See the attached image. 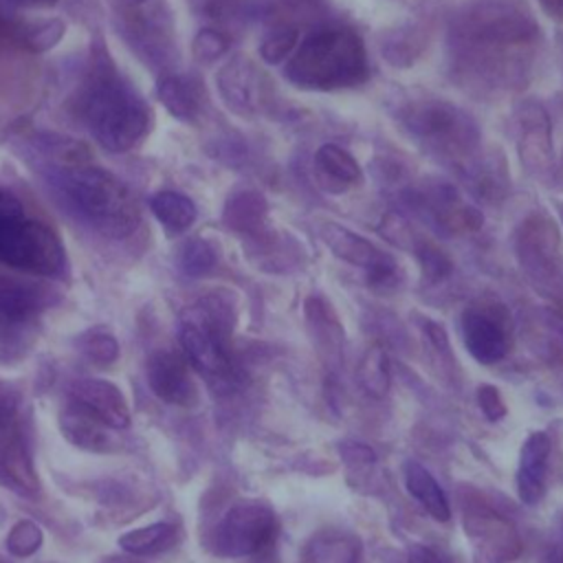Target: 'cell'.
<instances>
[{"mask_svg": "<svg viewBox=\"0 0 563 563\" xmlns=\"http://www.w3.org/2000/svg\"><path fill=\"white\" fill-rule=\"evenodd\" d=\"M81 114L108 152L136 147L152 130L154 114L145 99L117 73L108 55L95 59L81 95Z\"/></svg>", "mask_w": 563, "mask_h": 563, "instance_id": "1", "label": "cell"}, {"mask_svg": "<svg viewBox=\"0 0 563 563\" xmlns=\"http://www.w3.org/2000/svg\"><path fill=\"white\" fill-rule=\"evenodd\" d=\"M369 64L361 35L347 26L310 31L284 66V77L306 90L352 88L367 79Z\"/></svg>", "mask_w": 563, "mask_h": 563, "instance_id": "2", "label": "cell"}, {"mask_svg": "<svg viewBox=\"0 0 563 563\" xmlns=\"http://www.w3.org/2000/svg\"><path fill=\"white\" fill-rule=\"evenodd\" d=\"M537 35L539 24L530 11L512 0H479L464 11L455 26V40L466 48V55L473 53L471 64L477 70H499L504 77L510 70L493 53L508 57V51L534 42Z\"/></svg>", "mask_w": 563, "mask_h": 563, "instance_id": "3", "label": "cell"}, {"mask_svg": "<svg viewBox=\"0 0 563 563\" xmlns=\"http://www.w3.org/2000/svg\"><path fill=\"white\" fill-rule=\"evenodd\" d=\"M55 183L73 205V209L108 238H128L141 222L136 198L114 174L81 163L62 165Z\"/></svg>", "mask_w": 563, "mask_h": 563, "instance_id": "4", "label": "cell"}, {"mask_svg": "<svg viewBox=\"0 0 563 563\" xmlns=\"http://www.w3.org/2000/svg\"><path fill=\"white\" fill-rule=\"evenodd\" d=\"M231 328L233 310L229 301L220 297H207L200 306L189 308L180 317L185 358L216 385H229L238 376L229 352Z\"/></svg>", "mask_w": 563, "mask_h": 563, "instance_id": "5", "label": "cell"}, {"mask_svg": "<svg viewBox=\"0 0 563 563\" xmlns=\"http://www.w3.org/2000/svg\"><path fill=\"white\" fill-rule=\"evenodd\" d=\"M400 121L411 136L453 161H468L479 147L477 123L455 103L420 99L400 112Z\"/></svg>", "mask_w": 563, "mask_h": 563, "instance_id": "6", "label": "cell"}, {"mask_svg": "<svg viewBox=\"0 0 563 563\" xmlns=\"http://www.w3.org/2000/svg\"><path fill=\"white\" fill-rule=\"evenodd\" d=\"M0 262L24 273L55 277L66 266V253L48 224L22 211L0 224Z\"/></svg>", "mask_w": 563, "mask_h": 563, "instance_id": "7", "label": "cell"}, {"mask_svg": "<svg viewBox=\"0 0 563 563\" xmlns=\"http://www.w3.org/2000/svg\"><path fill=\"white\" fill-rule=\"evenodd\" d=\"M277 534V517L273 508L260 499H242L233 504L213 530V552L229 559L251 556L266 550Z\"/></svg>", "mask_w": 563, "mask_h": 563, "instance_id": "8", "label": "cell"}, {"mask_svg": "<svg viewBox=\"0 0 563 563\" xmlns=\"http://www.w3.org/2000/svg\"><path fill=\"white\" fill-rule=\"evenodd\" d=\"M464 532L484 563H510L521 552V539L515 526L482 501L464 506Z\"/></svg>", "mask_w": 563, "mask_h": 563, "instance_id": "9", "label": "cell"}, {"mask_svg": "<svg viewBox=\"0 0 563 563\" xmlns=\"http://www.w3.org/2000/svg\"><path fill=\"white\" fill-rule=\"evenodd\" d=\"M321 240L328 244V249L343 262L358 266L365 271L369 284L374 286H394L398 279V266L394 257L378 246H374L367 238L334 224L325 222L321 227Z\"/></svg>", "mask_w": 563, "mask_h": 563, "instance_id": "10", "label": "cell"}, {"mask_svg": "<svg viewBox=\"0 0 563 563\" xmlns=\"http://www.w3.org/2000/svg\"><path fill=\"white\" fill-rule=\"evenodd\" d=\"M466 352L482 365L501 361L510 350V332L497 306H468L460 319Z\"/></svg>", "mask_w": 563, "mask_h": 563, "instance_id": "11", "label": "cell"}, {"mask_svg": "<svg viewBox=\"0 0 563 563\" xmlns=\"http://www.w3.org/2000/svg\"><path fill=\"white\" fill-rule=\"evenodd\" d=\"M517 152L528 174L545 176L552 169V125L543 106L526 101L517 110Z\"/></svg>", "mask_w": 563, "mask_h": 563, "instance_id": "12", "label": "cell"}, {"mask_svg": "<svg viewBox=\"0 0 563 563\" xmlns=\"http://www.w3.org/2000/svg\"><path fill=\"white\" fill-rule=\"evenodd\" d=\"M147 383L154 396L169 405L189 407L196 402V385L189 361L174 350H156L147 361Z\"/></svg>", "mask_w": 563, "mask_h": 563, "instance_id": "13", "label": "cell"}, {"mask_svg": "<svg viewBox=\"0 0 563 563\" xmlns=\"http://www.w3.org/2000/svg\"><path fill=\"white\" fill-rule=\"evenodd\" d=\"M70 400L90 411L110 429L130 424V407L123 391L103 378H79L70 385Z\"/></svg>", "mask_w": 563, "mask_h": 563, "instance_id": "14", "label": "cell"}, {"mask_svg": "<svg viewBox=\"0 0 563 563\" xmlns=\"http://www.w3.org/2000/svg\"><path fill=\"white\" fill-rule=\"evenodd\" d=\"M550 451H552V442L545 431L530 433L519 451L515 484H517V495L526 506H537L543 499Z\"/></svg>", "mask_w": 563, "mask_h": 563, "instance_id": "15", "label": "cell"}, {"mask_svg": "<svg viewBox=\"0 0 563 563\" xmlns=\"http://www.w3.org/2000/svg\"><path fill=\"white\" fill-rule=\"evenodd\" d=\"M59 429L70 444L84 451L108 453L119 446L112 429L103 424L99 418H95L90 411L79 407L77 402H70L68 407L62 409Z\"/></svg>", "mask_w": 563, "mask_h": 563, "instance_id": "16", "label": "cell"}, {"mask_svg": "<svg viewBox=\"0 0 563 563\" xmlns=\"http://www.w3.org/2000/svg\"><path fill=\"white\" fill-rule=\"evenodd\" d=\"M216 81L224 103L231 110L240 114H251L255 110V68L246 57H233L231 62H227L218 73Z\"/></svg>", "mask_w": 563, "mask_h": 563, "instance_id": "17", "label": "cell"}, {"mask_svg": "<svg viewBox=\"0 0 563 563\" xmlns=\"http://www.w3.org/2000/svg\"><path fill=\"white\" fill-rule=\"evenodd\" d=\"M314 176L325 191L341 194L361 180V167L345 147L325 143L314 154Z\"/></svg>", "mask_w": 563, "mask_h": 563, "instance_id": "18", "label": "cell"}, {"mask_svg": "<svg viewBox=\"0 0 563 563\" xmlns=\"http://www.w3.org/2000/svg\"><path fill=\"white\" fill-rule=\"evenodd\" d=\"M402 479H405L407 493L422 506V510L429 517L442 523L451 519L449 499L427 466H422L416 460H407L402 464Z\"/></svg>", "mask_w": 563, "mask_h": 563, "instance_id": "19", "label": "cell"}, {"mask_svg": "<svg viewBox=\"0 0 563 563\" xmlns=\"http://www.w3.org/2000/svg\"><path fill=\"white\" fill-rule=\"evenodd\" d=\"M40 325L35 314L0 312V365H13L29 356L37 343Z\"/></svg>", "mask_w": 563, "mask_h": 563, "instance_id": "20", "label": "cell"}, {"mask_svg": "<svg viewBox=\"0 0 563 563\" xmlns=\"http://www.w3.org/2000/svg\"><path fill=\"white\" fill-rule=\"evenodd\" d=\"M361 543L350 532L319 530L303 545V563H358Z\"/></svg>", "mask_w": 563, "mask_h": 563, "instance_id": "21", "label": "cell"}, {"mask_svg": "<svg viewBox=\"0 0 563 563\" xmlns=\"http://www.w3.org/2000/svg\"><path fill=\"white\" fill-rule=\"evenodd\" d=\"M268 213V202L257 189H235L222 209V220L238 233L255 235L262 231Z\"/></svg>", "mask_w": 563, "mask_h": 563, "instance_id": "22", "label": "cell"}, {"mask_svg": "<svg viewBox=\"0 0 563 563\" xmlns=\"http://www.w3.org/2000/svg\"><path fill=\"white\" fill-rule=\"evenodd\" d=\"M156 97L165 110L180 121H196L200 114V90L198 86L183 75H165L156 86Z\"/></svg>", "mask_w": 563, "mask_h": 563, "instance_id": "23", "label": "cell"}, {"mask_svg": "<svg viewBox=\"0 0 563 563\" xmlns=\"http://www.w3.org/2000/svg\"><path fill=\"white\" fill-rule=\"evenodd\" d=\"M150 209L154 218L169 231V233H183L187 231L198 216V209L194 200L180 191L174 189H161L150 198Z\"/></svg>", "mask_w": 563, "mask_h": 563, "instance_id": "24", "label": "cell"}, {"mask_svg": "<svg viewBox=\"0 0 563 563\" xmlns=\"http://www.w3.org/2000/svg\"><path fill=\"white\" fill-rule=\"evenodd\" d=\"M178 539V530L172 523H150L145 528L130 530L119 537V545L134 556H150L169 550Z\"/></svg>", "mask_w": 563, "mask_h": 563, "instance_id": "25", "label": "cell"}, {"mask_svg": "<svg viewBox=\"0 0 563 563\" xmlns=\"http://www.w3.org/2000/svg\"><path fill=\"white\" fill-rule=\"evenodd\" d=\"M427 37L418 26H400L391 35H385L380 51L387 64L405 68L411 66L424 51Z\"/></svg>", "mask_w": 563, "mask_h": 563, "instance_id": "26", "label": "cell"}, {"mask_svg": "<svg viewBox=\"0 0 563 563\" xmlns=\"http://www.w3.org/2000/svg\"><path fill=\"white\" fill-rule=\"evenodd\" d=\"M66 35V22L59 18H48L40 22L20 20L18 48L26 53H46L55 48Z\"/></svg>", "mask_w": 563, "mask_h": 563, "instance_id": "27", "label": "cell"}, {"mask_svg": "<svg viewBox=\"0 0 563 563\" xmlns=\"http://www.w3.org/2000/svg\"><path fill=\"white\" fill-rule=\"evenodd\" d=\"M358 383L363 391H367L374 398H380L389 389V361L387 354L374 345L365 352L358 365Z\"/></svg>", "mask_w": 563, "mask_h": 563, "instance_id": "28", "label": "cell"}, {"mask_svg": "<svg viewBox=\"0 0 563 563\" xmlns=\"http://www.w3.org/2000/svg\"><path fill=\"white\" fill-rule=\"evenodd\" d=\"M216 262H218V255L213 244L202 238H194L185 242L178 253V266L189 277L207 275L216 266Z\"/></svg>", "mask_w": 563, "mask_h": 563, "instance_id": "29", "label": "cell"}, {"mask_svg": "<svg viewBox=\"0 0 563 563\" xmlns=\"http://www.w3.org/2000/svg\"><path fill=\"white\" fill-rule=\"evenodd\" d=\"M299 44V31L295 26H279L275 31H271L262 42H260V57L268 64V66H277L282 62H286L295 48Z\"/></svg>", "mask_w": 563, "mask_h": 563, "instance_id": "30", "label": "cell"}, {"mask_svg": "<svg viewBox=\"0 0 563 563\" xmlns=\"http://www.w3.org/2000/svg\"><path fill=\"white\" fill-rule=\"evenodd\" d=\"M79 350L95 365H110L119 356V343L114 334L106 328H92L79 336Z\"/></svg>", "mask_w": 563, "mask_h": 563, "instance_id": "31", "label": "cell"}, {"mask_svg": "<svg viewBox=\"0 0 563 563\" xmlns=\"http://www.w3.org/2000/svg\"><path fill=\"white\" fill-rule=\"evenodd\" d=\"M413 253H416V257L420 262V271H422L424 282L438 284V282H442V279H446L451 275L453 266H451L449 255L442 249L420 240L418 246L413 249Z\"/></svg>", "mask_w": 563, "mask_h": 563, "instance_id": "32", "label": "cell"}, {"mask_svg": "<svg viewBox=\"0 0 563 563\" xmlns=\"http://www.w3.org/2000/svg\"><path fill=\"white\" fill-rule=\"evenodd\" d=\"M231 46V40L218 31V29H200L191 42V55L200 64H213L218 62Z\"/></svg>", "mask_w": 563, "mask_h": 563, "instance_id": "33", "label": "cell"}, {"mask_svg": "<svg viewBox=\"0 0 563 563\" xmlns=\"http://www.w3.org/2000/svg\"><path fill=\"white\" fill-rule=\"evenodd\" d=\"M40 545H42V530L35 521H29V519L18 521L7 537V548L15 556H31L33 552H37Z\"/></svg>", "mask_w": 563, "mask_h": 563, "instance_id": "34", "label": "cell"}, {"mask_svg": "<svg viewBox=\"0 0 563 563\" xmlns=\"http://www.w3.org/2000/svg\"><path fill=\"white\" fill-rule=\"evenodd\" d=\"M380 233L389 240V242H394V244H398V246H407V249H416L418 246V242H420V238L413 233V229L409 227V222L402 218V216H398V213H387L385 218H383V222H380Z\"/></svg>", "mask_w": 563, "mask_h": 563, "instance_id": "35", "label": "cell"}, {"mask_svg": "<svg viewBox=\"0 0 563 563\" xmlns=\"http://www.w3.org/2000/svg\"><path fill=\"white\" fill-rule=\"evenodd\" d=\"M477 405L482 409V413L490 420V422H497L499 418H504L506 413V405H504V398L499 394V389L490 383H484L477 387Z\"/></svg>", "mask_w": 563, "mask_h": 563, "instance_id": "36", "label": "cell"}, {"mask_svg": "<svg viewBox=\"0 0 563 563\" xmlns=\"http://www.w3.org/2000/svg\"><path fill=\"white\" fill-rule=\"evenodd\" d=\"M18 29L20 20H11L0 11V51L18 48Z\"/></svg>", "mask_w": 563, "mask_h": 563, "instance_id": "37", "label": "cell"}, {"mask_svg": "<svg viewBox=\"0 0 563 563\" xmlns=\"http://www.w3.org/2000/svg\"><path fill=\"white\" fill-rule=\"evenodd\" d=\"M407 563H446V561L429 545H413L407 554Z\"/></svg>", "mask_w": 563, "mask_h": 563, "instance_id": "38", "label": "cell"}, {"mask_svg": "<svg viewBox=\"0 0 563 563\" xmlns=\"http://www.w3.org/2000/svg\"><path fill=\"white\" fill-rule=\"evenodd\" d=\"M22 211H24V207H22V202L15 196H11L9 191H0V224L7 218H11L15 213H22Z\"/></svg>", "mask_w": 563, "mask_h": 563, "instance_id": "39", "label": "cell"}, {"mask_svg": "<svg viewBox=\"0 0 563 563\" xmlns=\"http://www.w3.org/2000/svg\"><path fill=\"white\" fill-rule=\"evenodd\" d=\"M539 7L545 15L554 20H563V0H539Z\"/></svg>", "mask_w": 563, "mask_h": 563, "instance_id": "40", "label": "cell"}, {"mask_svg": "<svg viewBox=\"0 0 563 563\" xmlns=\"http://www.w3.org/2000/svg\"><path fill=\"white\" fill-rule=\"evenodd\" d=\"M9 4H15V7H26V9H31V7H53V4H57L59 0H7Z\"/></svg>", "mask_w": 563, "mask_h": 563, "instance_id": "41", "label": "cell"}, {"mask_svg": "<svg viewBox=\"0 0 563 563\" xmlns=\"http://www.w3.org/2000/svg\"><path fill=\"white\" fill-rule=\"evenodd\" d=\"M103 563H141V561H136L132 556H108Z\"/></svg>", "mask_w": 563, "mask_h": 563, "instance_id": "42", "label": "cell"}, {"mask_svg": "<svg viewBox=\"0 0 563 563\" xmlns=\"http://www.w3.org/2000/svg\"><path fill=\"white\" fill-rule=\"evenodd\" d=\"M290 4H314V2H321V0H288Z\"/></svg>", "mask_w": 563, "mask_h": 563, "instance_id": "43", "label": "cell"}, {"mask_svg": "<svg viewBox=\"0 0 563 563\" xmlns=\"http://www.w3.org/2000/svg\"><path fill=\"white\" fill-rule=\"evenodd\" d=\"M128 2H130V4H143L145 0H128Z\"/></svg>", "mask_w": 563, "mask_h": 563, "instance_id": "44", "label": "cell"}, {"mask_svg": "<svg viewBox=\"0 0 563 563\" xmlns=\"http://www.w3.org/2000/svg\"><path fill=\"white\" fill-rule=\"evenodd\" d=\"M0 563H7V561H4V559H0Z\"/></svg>", "mask_w": 563, "mask_h": 563, "instance_id": "45", "label": "cell"}]
</instances>
